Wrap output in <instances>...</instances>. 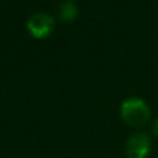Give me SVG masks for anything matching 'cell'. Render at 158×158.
Returning a JSON list of instances; mask_svg holds the SVG:
<instances>
[{
    "mask_svg": "<svg viewBox=\"0 0 158 158\" xmlns=\"http://www.w3.org/2000/svg\"><path fill=\"white\" fill-rule=\"evenodd\" d=\"M121 117L131 126H143L150 119V107L139 97H129L121 106Z\"/></svg>",
    "mask_w": 158,
    "mask_h": 158,
    "instance_id": "obj_1",
    "label": "cell"
},
{
    "mask_svg": "<svg viewBox=\"0 0 158 158\" xmlns=\"http://www.w3.org/2000/svg\"><path fill=\"white\" fill-rule=\"evenodd\" d=\"M151 151V139L144 132H136L126 140L125 153L129 158H147Z\"/></svg>",
    "mask_w": 158,
    "mask_h": 158,
    "instance_id": "obj_2",
    "label": "cell"
},
{
    "mask_svg": "<svg viewBox=\"0 0 158 158\" xmlns=\"http://www.w3.org/2000/svg\"><path fill=\"white\" fill-rule=\"evenodd\" d=\"M28 29L36 38H44L47 36L54 28V18L49 13L38 11L32 14L28 19Z\"/></svg>",
    "mask_w": 158,
    "mask_h": 158,
    "instance_id": "obj_3",
    "label": "cell"
},
{
    "mask_svg": "<svg viewBox=\"0 0 158 158\" xmlns=\"http://www.w3.org/2000/svg\"><path fill=\"white\" fill-rule=\"evenodd\" d=\"M58 14H60V17L63 19L71 21L78 14V6L75 4L74 0H64V2L58 6Z\"/></svg>",
    "mask_w": 158,
    "mask_h": 158,
    "instance_id": "obj_4",
    "label": "cell"
},
{
    "mask_svg": "<svg viewBox=\"0 0 158 158\" xmlns=\"http://www.w3.org/2000/svg\"><path fill=\"white\" fill-rule=\"evenodd\" d=\"M153 133L156 135V136H158V118H156L153 122Z\"/></svg>",
    "mask_w": 158,
    "mask_h": 158,
    "instance_id": "obj_5",
    "label": "cell"
}]
</instances>
